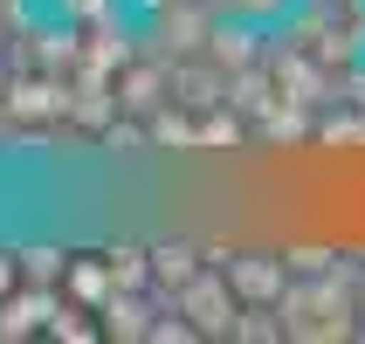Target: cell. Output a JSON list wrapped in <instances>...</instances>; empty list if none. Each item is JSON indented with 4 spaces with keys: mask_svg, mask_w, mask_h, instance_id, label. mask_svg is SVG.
I'll return each mask as SVG.
<instances>
[{
    "mask_svg": "<svg viewBox=\"0 0 365 344\" xmlns=\"http://www.w3.org/2000/svg\"><path fill=\"white\" fill-rule=\"evenodd\" d=\"M359 262L351 255H338V262L324 269V276H289L283 289V338L297 344H345L359 338Z\"/></svg>",
    "mask_w": 365,
    "mask_h": 344,
    "instance_id": "obj_1",
    "label": "cell"
},
{
    "mask_svg": "<svg viewBox=\"0 0 365 344\" xmlns=\"http://www.w3.org/2000/svg\"><path fill=\"white\" fill-rule=\"evenodd\" d=\"M0 124H7V131H48V124H69V76L14 69L7 90H0Z\"/></svg>",
    "mask_w": 365,
    "mask_h": 344,
    "instance_id": "obj_2",
    "label": "cell"
},
{
    "mask_svg": "<svg viewBox=\"0 0 365 344\" xmlns=\"http://www.w3.org/2000/svg\"><path fill=\"white\" fill-rule=\"evenodd\" d=\"M214 21H221V7H214V0H165L159 14L145 21V48H152V56H165V62L207 56Z\"/></svg>",
    "mask_w": 365,
    "mask_h": 344,
    "instance_id": "obj_3",
    "label": "cell"
},
{
    "mask_svg": "<svg viewBox=\"0 0 365 344\" xmlns=\"http://www.w3.org/2000/svg\"><path fill=\"white\" fill-rule=\"evenodd\" d=\"M207 262L227 269V283H235V296H242V303H283V289H289V262H283V248H248V255L207 248Z\"/></svg>",
    "mask_w": 365,
    "mask_h": 344,
    "instance_id": "obj_4",
    "label": "cell"
},
{
    "mask_svg": "<svg viewBox=\"0 0 365 344\" xmlns=\"http://www.w3.org/2000/svg\"><path fill=\"white\" fill-rule=\"evenodd\" d=\"M173 310H186V324L200 330V338H227L235 330V310H242V296H235V283H227V269L207 262L193 283L173 296Z\"/></svg>",
    "mask_w": 365,
    "mask_h": 344,
    "instance_id": "obj_5",
    "label": "cell"
},
{
    "mask_svg": "<svg viewBox=\"0 0 365 344\" xmlns=\"http://www.w3.org/2000/svg\"><path fill=\"white\" fill-rule=\"evenodd\" d=\"M62 310V289L56 283H21L7 303H0V344H21V338H48Z\"/></svg>",
    "mask_w": 365,
    "mask_h": 344,
    "instance_id": "obj_6",
    "label": "cell"
},
{
    "mask_svg": "<svg viewBox=\"0 0 365 344\" xmlns=\"http://www.w3.org/2000/svg\"><path fill=\"white\" fill-rule=\"evenodd\" d=\"M207 62L214 69H248V62H269V28L262 21H242V14H221L214 35H207Z\"/></svg>",
    "mask_w": 365,
    "mask_h": 344,
    "instance_id": "obj_7",
    "label": "cell"
},
{
    "mask_svg": "<svg viewBox=\"0 0 365 344\" xmlns=\"http://www.w3.org/2000/svg\"><path fill=\"white\" fill-rule=\"evenodd\" d=\"M159 310H165L159 289H110V303H103L97 317H103V338L145 344V338H152V324H159Z\"/></svg>",
    "mask_w": 365,
    "mask_h": 344,
    "instance_id": "obj_8",
    "label": "cell"
},
{
    "mask_svg": "<svg viewBox=\"0 0 365 344\" xmlns=\"http://www.w3.org/2000/svg\"><path fill=\"white\" fill-rule=\"evenodd\" d=\"M165 97H173V62H165V56L145 48L131 69H118V103H124V118H152Z\"/></svg>",
    "mask_w": 365,
    "mask_h": 344,
    "instance_id": "obj_9",
    "label": "cell"
},
{
    "mask_svg": "<svg viewBox=\"0 0 365 344\" xmlns=\"http://www.w3.org/2000/svg\"><path fill=\"white\" fill-rule=\"evenodd\" d=\"M110 118H124V103H118V76H97V69H76V76H69V124L97 138V131H103Z\"/></svg>",
    "mask_w": 365,
    "mask_h": 344,
    "instance_id": "obj_10",
    "label": "cell"
},
{
    "mask_svg": "<svg viewBox=\"0 0 365 344\" xmlns=\"http://www.w3.org/2000/svg\"><path fill=\"white\" fill-rule=\"evenodd\" d=\"M173 103H186V110L227 103V69H214L207 56H180L173 62Z\"/></svg>",
    "mask_w": 365,
    "mask_h": 344,
    "instance_id": "obj_11",
    "label": "cell"
},
{
    "mask_svg": "<svg viewBox=\"0 0 365 344\" xmlns=\"http://www.w3.org/2000/svg\"><path fill=\"white\" fill-rule=\"evenodd\" d=\"M255 138H262V145H276V152H289V145H310V138H317V110H310V103L276 97L262 118H255Z\"/></svg>",
    "mask_w": 365,
    "mask_h": 344,
    "instance_id": "obj_12",
    "label": "cell"
},
{
    "mask_svg": "<svg viewBox=\"0 0 365 344\" xmlns=\"http://www.w3.org/2000/svg\"><path fill=\"white\" fill-rule=\"evenodd\" d=\"M200 269H207V248H193V241H159L152 248V289H159L165 303H173Z\"/></svg>",
    "mask_w": 365,
    "mask_h": 344,
    "instance_id": "obj_13",
    "label": "cell"
},
{
    "mask_svg": "<svg viewBox=\"0 0 365 344\" xmlns=\"http://www.w3.org/2000/svg\"><path fill=\"white\" fill-rule=\"evenodd\" d=\"M145 131H152V152H200V110H186L173 97L145 118Z\"/></svg>",
    "mask_w": 365,
    "mask_h": 344,
    "instance_id": "obj_14",
    "label": "cell"
},
{
    "mask_svg": "<svg viewBox=\"0 0 365 344\" xmlns=\"http://www.w3.org/2000/svg\"><path fill=\"white\" fill-rule=\"evenodd\" d=\"M110 262L103 255H69V269H62V296L69 303H83V310H103L110 303Z\"/></svg>",
    "mask_w": 365,
    "mask_h": 344,
    "instance_id": "obj_15",
    "label": "cell"
},
{
    "mask_svg": "<svg viewBox=\"0 0 365 344\" xmlns=\"http://www.w3.org/2000/svg\"><path fill=\"white\" fill-rule=\"evenodd\" d=\"M276 97H283V90H276V76H269V62H248V69H235V76H227V103H235L248 124L262 118Z\"/></svg>",
    "mask_w": 365,
    "mask_h": 344,
    "instance_id": "obj_16",
    "label": "cell"
},
{
    "mask_svg": "<svg viewBox=\"0 0 365 344\" xmlns=\"http://www.w3.org/2000/svg\"><path fill=\"white\" fill-rule=\"evenodd\" d=\"M317 145H331V152H365V103H338V110H317Z\"/></svg>",
    "mask_w": 365,
    "mask_h": 344,
    "instance_id": "obj_17",
    "label": "cell"
},
{
    "mask_svg": "<svg viewBox=\"0 0 365 344\" xmlns=\"http://www.w3.org/2000/svg\"><path fill=\"white\" fill-rule=\"evenodd\" d=\"M248 138H255V124H248L235 103H214V110H200V152H242Z\"/></svg>",
    "mask_w": 365,
    "mask_h": 344,
    "instance_id": "obj_18",
    "label": "cell"
},
{
    "mask_svg": "<svg viewBox=\"0 0 365 344\" xmlns=\"http://www.w3.org/2000/svg\"><path fill=\"white\" fill-rule=\"evenodd\" d=\"M276 338H283V310H276V303H242V310H235L227 344H276Z\"/></svg>",
    "mask_w": 365,
    "mask_h": 344,
    "instance_id": "obj_19",
    "label": "cell"
},
{
    "mask_svg": "<svg viewBox=\"0 0 365 344\" xmlns=\"http://www.w3.org/2000/svg\"><path fill=\"white\" fill-rule=\"evenodd\" d=\"M103 262H110V283L118 289H152V248L118 241V248H103Z\"/></svg>",
    "mask_w": 365,
    "mask_h": 344,
    "instance_id": "obj_20",
    "label": "cell"
},
{
    "mask_svg": "<svg viewBox=\"0 0 365 344\" xmlns=\"http://www.w3.org/2000/svg\"><path fill=\"white\" fill-rule=\"evenodd\" d=\"M14 255H21V283H56V289H62V269H69L62 248L35 241V248H14Z\"/></svg>",
    "mask_w": 365,
    "mask_h": 344,
    "instance_id": "obj_21",
    "label": "cell"
},
{
    "mask_svg": "<svg viewBox=\"0 0 365 344\" xmlns=\"http://www.w3.org/2000/svg\"><path fill=\"white\" fill-rule=\"evenodd\" d=\"M48 338H56V344H90V338H103V324H90V310L62 296V310H56V324H48Z\"/></svg>",
    "mask_w": 365,
    "mask_h": 344,
    "instance_id": "obj_22",
    "label": "cell"
},
{
    "mask_svg": "<svg viewBox=\"0 0 365 344\" xmlns=\"http://www.w3.org/2000/svg\"><path fill=\"white\" fill-rule=\"evenodd\" d=\"M283 262H289V276H324V269L338 262V248H310V241H289V248H283Z\"/></svg>",
    "mask_w": 365,
    "mask_h": 344,
    "instance_id": "obj_23",
    "label": "cell"
},
{
    "mask_svg": "<svg viewBox=\"0 0 365 344\" xmlns=\"http://www.w3.org/2000/svg\"><path fill=\"white\" fill-rule=\"evenodd\" d=\"M221 14H242V21H262V28H276V21H289V0H214Z\"/></svg>",
    "mask_w": 365,
    "mask_h": 344,
    "instance_id": "obj_24",
    "label": "cell"
},
{
    "mask_svg": "<svg viewBox=\"0 0 365 344\" xmlns=\"http://www.w3.org/2000/svg\"><path fill=\"white\" fill-rule=\"evenodd\" d=\"M124 0H48V14H62V21H76V28H90V21H103V14H118Z\"/></svg>",
    "mask_w": 365,
    "mask_h": 344,
    "instance_id": "obj_25",
    "label": "cell"
},
{
    "mask_svg": "<svg viewBox=\"0 0 365 344\" xmlns=\"http://www.w3.org/2000/svg\"><path fill=\"white\" fill-rule=\"evenodd\" d=\"M14 289H21V255H14V248H0V303H7Z\"/></svg>",
    "mask_w": 365,
    "mask_h": 344,
    "instance_id": "obj_26",
    "label": "cell"
},
{
    "mask_svg": "<svg viewBox=\"0 0 365 344\" xmlns=\"http://www.w3.org/2000/svg\"><path fill=\"white\" fill-rule=\"evenodd\" d=\"M351 296H359V324H365V262H359V289H351Z\"/></svg>",
    "mask_w": 365,
    "mask_h": 344,
    "instance_id": "obj_27",
    "label": "cell"
}]
</instances>
